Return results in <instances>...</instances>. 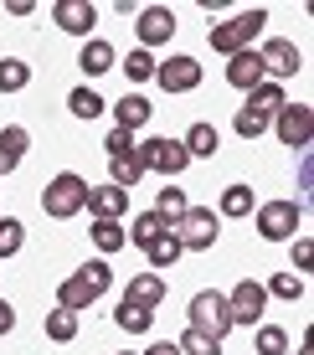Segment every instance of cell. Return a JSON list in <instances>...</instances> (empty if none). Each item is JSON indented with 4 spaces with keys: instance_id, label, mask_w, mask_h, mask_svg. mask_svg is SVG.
Instances as JSON below:
<instances>
[{
    "instance_id": "28",
    "label": "cell",
    "mask_w": 314,
    "mask_h": 355,
    "mask_svg": "<svg viewBox=\"0 0 314 355\" xmlns=\"http://www.w3.org/2000/svg\"><path fill=\"white\" fill-rule=\"evenodd\" d=\"M93 248L98 252H119V248H129V237H124L119 222H93Z\"/></svg>"
},
{
    "instance_id": "10",
    "label": "cell",
    "mask_w": 314,
    "mask_h": 355,
    "mask_svg": "<svg viewBox=\"0 0 314 355\" xmlns=\"http://www.w3.org/2000/svg\"><path fill=\"white\" fill-rule=\"evenodd\" d=\"M155 83L165 93H191L201 83V62L196 57H165V62H155Z\"/></svg>"
},
{
    "instance_id": "19",
    "label": "cell",
    "mask_w": 314,
    "mask_h": 355,
    "mask_svg": "<svg viewBox=\"0 0 314 355\" xmlns=\"http://www.w3.org/2000/svg\"><path fill=\"white\" fill-rule=\"evenodd\" d=\"M26 144H31V134L21 129V124L0 129V175H10V170L21 165V155H26Z\"/></svg>"
},
{
    "instance_id": "3",
    "label": "cell",
    "mask_w": 314,
    "mask_h": 355,
    "mask_svg": "<svg viewBox=\"0 0 314 355\" xmlns=\"http://www.w3.org/2000/svg\"><path fill=\"white\" fill-rule=\"evenodd\" d=\"M82 201H88V180L72 175V170L52 175V180H46V191H42V211L52 216V222H67V216H78Z\"/></svg>"
},
{
    "instance_id": "2",
    "label": "cell",
    "mask_w": 314,
    "mask_h": 355,
    "mask_svg": "<svg viewBox=\"0 0 314 355\" xmlns=\"http://www.w3.org/2000/svg\"><path fill=\"white\" fill-rule=\"evenodd\" d=\"M263 26H268V10L252 6V10H243V16H232V21H222V26H211V52H222V57L252 52V36H258Z\"/></svg>"
},
{
    "instance_id": "37",
    "label": "cell",
    "mask_w": 314,
    "mask_h": 355,
    "mask_svg": "<svg viewBox=\"0 0 314 355\" xmlns=\"http://www.w3.org/2000/svg\"><path fill=\"white\" fill-rule=\"evenodd\" d=\"M263 293H279V299H288V304H294L299 293H304V278H299V273H279V278H273V284L263 288Z\"/></svg>"
},
{
    "instance_id": "8",
    "label": "cell",
    "mask_w": 314,
    "mask_h": 355,
    "mask_svg": "<svg viewBox=\"0 0 314 355\" xmlns=\"http://www.w3.org/2000/svg\"><path fill=\"white\" fill-rule=\"evenodd\" d=\"M273 129H279V139L288 150H309L314 139V108L309 103H284L279 114H273Z\"/></svg>"
},
{
    "instance_id": "13",
    "label": "cell",
    "mask_w": 314,
    "mask_h": 355,
    "mask_svg": "<svg viewBox=\"0 0 314 355\" xmlns=\"http://www.w3.org/2000/svg\"><path fill=\"white\" fill-rule=\"evenodd\" d=\"M258 57H263V78H268V83H284V78H294V72H299V46L284 42V36H273Z\"/></svg>"
},
{
    "instance_id": "24",
    "label": "cell",
    "mask_w": 314,
    "mask_h": 355,
    "mask_svg": "<svg viewBox=\"0 0 314 355\" xmlns=\"http://www.w3.org/2000/svg\"><path fill=\"white\" fill-rule=\"evenodd\" d=\"M42 329H46V340L67 345V340H78V314H72V309H52V314L42 320Z\"/></svg>"
},
{
    "instance_id": "9",
    "label": "cell",
    "mask_w": 314,
    "mask_h": 355,
    "mask_svg": "<svg viewBox=\"0 0 314 355\" xmlns=\"http://www.w3.org/2000/svg\"><path fill=\"white\" fill-rule=\"evenodd\" d=\"M134 31H139V46L150 52V46L171 42L175 36V10L171 6H139L134 10Z\"/></svg>"
},
{
    "instance_id": "30",
    "label": "cell",
    "mask_w": 314,
    "mask_h": 355,
    "mask_svg": "<svg viewBox=\"0 0 314 355\" xmlns=\"http://www.w3.org/2000/svg\"><path fill=\"white\" fill-rule=\"evenodd\" d=\"M67 108H72L78 119H98V114H103V98L93 93V88H72V93H67Z\"/></svg>"
},
{
    "instance_id": "1",
    "label": "cell",
    "mask_w": 314,
    "mask_h": 355,
    "mask_svg": "<svg viewBox=\"0 0 314 355\" xmlns=\"http://www.w3.org/2000/svg\"><path fill=\"white\" fill-rule=\"evenodd\" d=\"M108 284H114V268H108L103 258H93V263H82L72 278H62V288H57V309H72V314H82L88 304H98Z\"/></svg>"
},
{
    "instance_id": "36",
    "label": "cell",
    "mask_w": 314,
    "mask_h": 355,
    "mask_svg": "<svg viewBox=\"0 0 314 355\" xmlns=\"http://www.w3.org/2000/svg\"><path fill=\"white\" fill-rule=\"evenodd\" d=\"M21 227L16 216H0V258H10V252H21Z\"/></svg>"
},
{
    "instance_id": "29",
    "label": "cell",
    "mask_w": 314,
    "mask_h": 355,
    "mask_svg": "<svg viewBox=\"0 0 314 355\" xmlns=\"http://www.w3.org/2000/svg\"><path fill=\"white\" fill-rule=\"evenodd\" d=\"M222 216H252V186H227L222 191Z\"/></svg>"
},
{
    "instance_id": "5",
    "label": "cell",
    "mask_w": 314,
    "mask_h": 355,
    "mask_svg": "<svg viewBox=\"0 0 314 355\" xmlns=\"http://www.w3.org/2000/svg\"><path fill=\"white\" fill-rule=\"evenodd\" d=\"M191 329H201V335L222 340L227 329H232V314H227V293H216V288H201L196 299H191Z\"/></svg>"
},
{
    "instance_id": "4",
    "label": "cell",
    "mask_w": 314,
    "mask_h": 355,
    "mask_svg": "<svg viewBox=\"0 0 314 355\" xmlns=\"http://www.w3.org/2000/svg\"><path fill=\"white\" fill-rule=\"evenodd\" d=\"M175 237H180V248L186 252H207L216 237H222V216L211 211V206H191L186 216H180V222L171 227Z\"/></svg>"
},
{
    "instance_id": "11",
    "label": "cell",
    "mask_w": 314,
    "mask_h": 355,
    "mask_svg": "<svg viewBox=\"0 0 314 355\" xmlns=\"http://www.w3.org/2000/svg\"><path fill=\"white\" fill-rule=\"evenodd\" d=\"M263 304H268V293H263V284H252V278H243V284L227 293V314H232V324H258Z\"/></svg>"
},
{
    "instance_id": "33",
    "label": "cell",
    "mask_w": 314,
    "mask_h": 355,
    "mask_svg": "<svg viewBox=\"0 0 314 355\" xmlns=\"http://www.w3.org/2000/svg\"><path fill=\"white\" fill-rule=\"evenodd\" d=\"M258 355H288V335L279 324H258Z\"/></svg>"
},
{
    "instance_id": "17",
    "label": "cell",
    "mask_w": 314,
    "mask_h": 355,
    "mask_svg": "<svg viewBox=\"0 0 314 355\" xmlns=\"http://www.w3.org/2000/svg\"><path fill=\"white\" fill-rule=\"evenodd\" d=\"M78 67L88 72V78H103V72H114V46H108L103 36H88V42H82Z\"/></svg>"
},
{
    "instance_id": "21",
    "label": "cell",
    "mask_w": 314,
    "mask_h": 355,
    "mask_svg": "<svg viewBox=\"0 0 314 355\" xmlns=\"http://www.w3.org/2000/svg\"><path fill=\"white\" fill-rule=\"evenodd\" d=\"M165 232H171V222H165L160 211H139V216H134V227H129L124 237L134 242V248H150V242H155V237H165Z\"/></svg>"
},
{
    "instance_id": "16",
    "label": "cell",
    "mask_w": 314,
    "mask_h": 355,
    "mask_svg": "<svg viewBox=\"0 0 314 355\" xmlns=\"http://www.w3.org/2000/svg\"><path fill=\"white\" fill-rule=\"evenodd\" d=\"M227 83L232 88H243V93H252L263 83V57L258 52H237L232 62H227Z\"/></svg>"
},
{
    "instance_id": "27",
    "label": "cell",
    "mask_w": 314,
    "mask_h": 355,
    "mask_svg": "<svg viewBox=\"0 0 314 355\" xmlns=\"http://www.w3.org/2000/svg\"><path fill=\"white\" fill-rule=\"evenodd\" d=\"M108 170H114V180H108V186H119V191H134V186H139V175H144L139 155H124V160H108Z\"/></svg>"
},
{
    "instance_id": "12",
    "label": "cell",
    "mask_w": 314,
    "mask_h": 355,
    "mask_svg": "<svg viewBox=\"0 0 314 355\" xmlns=\"http://www.w3.org/2000/svg\"><path fill=\"white\" fill-rule=\"evenodd\" d=\"M52 26H62V31L88 42V31L98 26V6H93V0H57L52 6Z\"/></svg>"
},
{
    "instance_id": "14",
    "label": "cell",
    "mask_w": 314,
    "mask_h": 355,
    "mask_svg": "<svg viewBox=\"0 0 314 355\" xmlns=\"http://www.w3.org/2000/svg\"><path fill=\"white\" fill-rule=\"evenodd\" d=\"M93 211V222H119V216L129 211V191L119 186H88V201H82Z\"/></svg>"
},
{
    "instance_id": "20",
    "label": "cell",
    "mask_w": 314,
    "mask_h": 355,
    "mask_svg": "<svg viewBox=\"0 0 314 355\" xmlns=\"http://www.w3.org/2000/svg\"><path fill=\"white\" fill-rule=\"evenodd\" d=\"M180 144H186V155H191V160H211V155L222 150V134H216L211 124H191Z\"/></svg>"
},
{
    "instance_id": "18",
    "label": "cell",
    "mask_w": 314,
    "mask_h": 355,
    "mask_svg": "<svg viewBox=\"0 0 314 355\" xmlns=\"http://www.w3.org/2000/svg\"><path fill=\"white\" fill-rule=\"evenodd\" d=\"M129 304H139V309H155V304L165 299V278L160 273H134L129 278V293H124Z\"/></svg>"
},
{
    "instance_id": "40",
    "label": "cell",
    "mask_w": 314,
    "mask_h": 355,
    "mask_svg": "<svg viewBox=\"0 0 314 355\" xmlns=\"http://www.w3.org/2000/svg\"><path fill=\"white\" fill-rule=\"evenodd\" d=\"M10 329H16V309H10V304L0 299V335H10Z\"/></svg>"
},
{
    "instance_id": "41",
    "label": "cell",
    "mask_w": 314,
    "mask_h": 355,
    "mask_svg": "<svg viewBox=\"0 0 314 355\" xmlns=\"http://www.w3.org/2000/svg\"><path fill=\"white\" fill-rule=\"evenodd\" d=\"M144 355H180V345H175V340H160V345H150Z\"/></svg>"
},
{
    "instance_id": "23",
    "label": "cell",
    "mask_w": 314,
    "mask_h": 355,
    "mask_svg": "<svg viewBox=\"0 0 314 355\" xmlns=\"http://www.w3.org/2000/svg\"><path fill=\"white\" fill-rule=\"evenodd\" d=\"M144 252H150V268L160 273V268H175V263H180V252H186V248H180V237H175V232H165V237H155V242H150Z\"/></svg>"
},
{
    "instance_id": "31",
    "label": "cell",
    "mask_w": 314,
    "mask_h": 355,
    "mask_svg": "<svg viewBox=\"0 0 314 355\" xmlns=\"http://www.w3.org/2000/svg\"><path fill=\"white\" fill-rule=\"evenodd\" d=\"M155 211H160V216H165V222H171V227H175V222H180V216H186V211H191V201H186V191H171V186H165V191H160V201H155Z\"/></svg>"
},
{
    "instance_id": "34",
    "label": "cell",
    "mask_w": 314,
    "mask_h": 355,
    "mask_svg": "<svg viewBox=\"0 0 314 355\" xmlns=\"http://www.w3.org/2000/svg\"><path fill=\"white\" fill-rule=\"evenodd\" d=\"M103 150H108V160H124V155H134V134L129 129H108V139H103Z\"/></svg>"
},
{
    "instance_id": "7",
    "label": "cell",
    "mask_w": 314,
    "mask_h": 355,
    "mask_svg": "<svg viewBox=\"0 0 314 355\" xmlns=\"http://www.w3.org/2000/svg\"><path fill=\"white\" fill-rule=\"evenodd\" d=\"M134 155H139L144 170H155V175H165V180L191 165V155H186L180 139H144V144H134Z\"/></svg>"
},
{
    "instance_id": "25",
    "label": "cell",
    "mask_w": 314,
    "mask_h": 355,
    "mask_svg": "<svg viewBox=\"0 0 314 355\" xmlns=\"http://www.w3.org/2000/svg\"><path fill=\"white\" fill-rule=\"evenodd\" d=\"M114 320L119 329H129V335H144V329L155 324V309H139V304H129V299H119V309H114Z\"/></svg>"
},
{
    "instance_id": "6",
    "label": "cell",
    "mask_w": 314,
    "mask_h": 355,
    "mask_svg": "<svg viewBox=\"0 0 314 355\" xmlns=\"http://www.w3.org/2000/svg\"><path fill=\"white\" fill-rule=\"evenodd\" d=\"M299 222H304V206H294V201H263L258 206V232L268 242H294Z\"/></svg>"
},
{
    "instance_id": "22",
    "label": "cell",
    "mask_w": 314,
    "mask_h": 355,
    "mask_svg": "<svg viewBox=\"0 0 314 355\" xmlns=\"http://www.w3.org/2000/svg\"><path fill=\"white\" fill-rule=\"evenodd\" d=\"M114 114H119V129H129V134H134V129H144V124H150V114H155V108L144 103L139 93H124Z\"/></svg>"
},
{
    "instance_id": "26",
    "label": "cell",
    "mask_w": 314,
    "mask_h": 355,
    "mask_svg": "<svg viewBox=\"0 0 314 355\" xmlns=\"http://www.w3.org/2000/svg\"><path fill=\"white\" fill-rule=\"evenodd\" d=\"M31 83V67L21 57H0V93H21Z\"/></svg>"
},
{
    "instance_id": "39",
    "label": "cell",
    "mask_w": 314,
    "mask_h": 355,
    "mask_svg": "<svg viewBox=\"0 0 314 355\" xmlns=\"http://www.w3.org/2000/svg\"><path fill=\"white\" fill-rule=\"evenodd\" d=\"M309 263H314V242L294 237V273H309Z\"/></svg>"
},
{
    "instance_id": "35",
    "label": "cell",
    "mask_w": 314,
    "mask_h": 355,
    "mask_svg": "<svg viewBox=\"0 0 314 355\" xmlns=\"http://www.w3.org/2000/svg\"><path fill=\"white\" fill-rule=\"evenodd\" d=\"M124 72H129V83H144V78H155V57L144 52V46H134V52H129V62H124Z\"/></svg>"
},
{
    "instance_id": "32",
    "label": "cell",
    "mask_w": 314,
    "mask_h": 355,
    "mask_svg": "<svg viewBox=\"0 0 314 355\" xmlns=\"http://www.w3.org/2000/svg\"><path fill=\"white\" fill-rule=\"evenodd\" d=\"M175 345H180V355H222V340L201 335V329H186V335H180Z\"/></svg>"
},
{
    "instance_id": "38",
    "label": "cell",
    "mask_w": 314,
    "mask_h": 355,
    "mask_svg": "<svg viewBox=\"0 0 314 355\" xmlns=\"http://www.w3.org/2000/svg\"><path fill=\"white\" fill-rule=\"evenodd\" d=\"M232 129H237V134H243V139H258V134H263V129H268V124H263V119H252V114H247V108H237V119H232Z\"/></svg>"
},
{
    "instance_id": "15",
    "label": "cell",
    "mask_w": 314,
    "mask_h": 355,
    "mask_svg": "<svg viewBox=\"0 0 314 355\" xmlns=\"http://www.w3.org/2000/svg\"><path fill=\"white\" fill-rule=\"evenodd\" d=\"M284 103H288V98H284V83H268V78H263V83H258V88H252V93H247V103H243V108H247V114H252V119H263V124H268V119H273V114H279V108H284Z\"/></svg>"
}]
</instances>
